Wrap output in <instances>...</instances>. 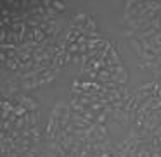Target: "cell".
I'll return each mask as SVG.
<instances>
[{
    "mask_svg": "<svg viewBox=\"0 0 161 157\" xmlns=\"http://www.w3.org/2000/svg\"><path fill=\"white\" fill-rule=\"evenodd\" d=\"M85 35L90 31H97V21H95V16H87V21H85Z\"/></svg>",
    "mask_w": 161,
    "mask_h": 157,
    "instance_id": "ba28073f",
    "label": "cell"
},
{
    "mask_svg": "<svg viewBox=\"0 0 161 157\" xmlns=\"http://www.w3.org/2000/svg\"><path fill=\"white\" fill-rule=\"evenodd\" d=\"M33 40H35V43H38V45H42V43L47 40V35H45V31H42L40 28L33 29Z\"/></svg>",
    "mask_w": 161,
    "mask_h": 157,
    "instance_id": "9c48e42d",
    "label": "cell"
},
{
    "mask_svg": "<svg viewBox=\"0 0 161 157\" xmlns=\"http://www.w3.org/2000/svg\"><path fill=\"white\" fill-rule=\"evenodd\" d=\"M30 135H31V140H33V143H40V140H42V136H45V128H42L40 124H36V126H31L30 128Z\"/></svg>",
    "mask_w": 161,
    "mask_h": 157,
    "instance_id": "277c9868",
    "label": "cell"
},
{
    "mask_svg": "<svg viewBox=\"0 0 161 157\" xmlns=\"http://www.w3.org/2000/svg\"><path fill=\"white\" fill-rule=\"evenodd\" d=\"M69 107L73 112H76V114H83L85 111H87V107H85L83 104H80V100H78L76 95H71V100H69Z\"/></svg>",
    "mask_w": 161,
    "mask_h": 157,
    "instance_id": "8992f818",
    "label": "cell"
},
{
    "mask_svg": "<svg viewBox=\"0 0 161 157\" xmlns=\"http://www.w3.org/2000/svg\"><path fill=\"white\" fill-rule=\"evenodd\" d=\"M16 98H18V102L23 105V107L28 109V112H35V111H38V102H36L35 98L26 97V95H18Z\"/></svg>",
    "mask_w": 161,
    "mask_h": 157,
    "instance_id": "3957f363",
    "label": "cell"
},
{
    "mask_svg": "<svg viewBox=\"0 0 161 157\" xmlns=\"http://www.w3.org/2000/svg\"><path fill=\"white\" fill-rule=\"evenodd\" d=\"M109 119H111V114H108V112H104V111L95 116V123H97V124H108Z\"/></svg>",
    "mask_w": 161,
    "mask_h": 157,
    "instance_id": "30bf717a",
    "label": "cell"
},
{
    "mask_svg": "<svg viewBox=\"0 0 161 157\" xmlns=\"http://www.w3.org/2000/svg\"><path fill=\"white\" fill-rule=\"evenodd\" d=\"M38 78H40V76H38ZM38 78H33V80L21 81V90H36V88H40Z\"/></svg>",
    "mask_w": 161,
    "mask_h": 157,
    "instance_id": "52a82bcc",
    "label": "cell"
},
{
    "mask_svg": "<svg viewBox=\"0 0 161 157\" xmlns=\"http://www.w3.org/2000/svg\"><path fill=\"white\" fill-rule=\"evenodd\" d=\"M57 131H59V123L54 116H49V121L45 124V140L47 142H56Z\"/></svg>",
    "mask_w": 161,
    "mask_h": 157,
    "instance_id": "7a4b0ae2",
    "label": "cell"
},
{
    "mask_svg": "<svg viewBox=\"0 0 161 157\" xmlns=\"http://www.w3.org/2000/svg\"><path fill=\"white\" fill-rule=\"evenodd\" d=\"M25 121H26V126H25V128H31V126L40 124V112H38V111L28 112V114L25 116Z\"/></svg>",
    "mask_w": 161,
    "mask_h": 157,
    "instance_id": "5b68a950",
    "label": "cell"
},
{
    "mask_svg": "<svg viewBox=\"0 0 161 157\" xmlns=\"http://www.w3.org/2000/svg\"><path fill=\"white\" fill-rule=\"evenodd\" d=\"M71 114H73V111H71L69 104H66L64 100H57L50 109V116H54L56 119H71Z\"/></svg>",
    "mask_w": 161,
    "mask_h": 157,
    "instance_id": "6da1fadb",
    "label": "cell"
},
{
    "mask_svg": "<svg viewBox=\"0 0 161 157\" xmlns=\"http://www.w3.org/2000/svg\"><path fill=\"white\" fill-rule=\"evenodd\" d=\"M52 7L56 12H63L64 9H66V4H63V2H57V0H54L52 2Z\"/></svg>",
    "mask_w": 161,
    "mask_h": 157,
    "instance_id": "8fae6325",
    "label": "cell"
}]
</instances>
